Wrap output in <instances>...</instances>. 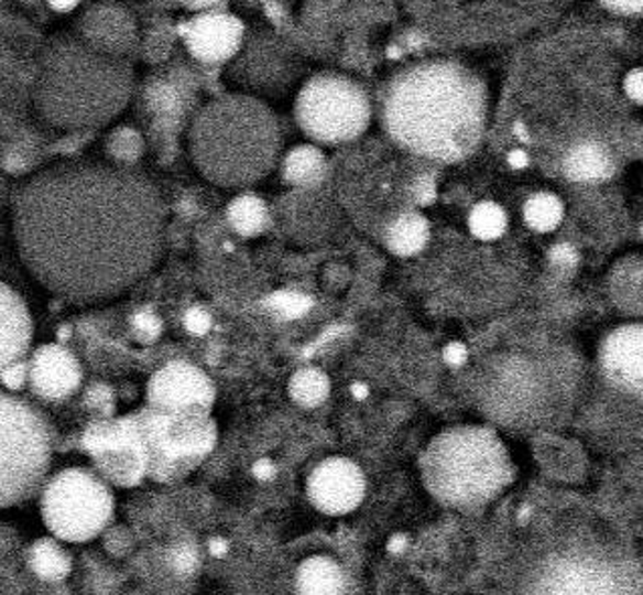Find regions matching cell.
Returning <instances> with one entry per match:
<instances>
[{"label": "cell", "instance_id": "obj_36", "mask_svg": "<svg viewBox=\"0 0 643 595\" xmlns=\"http://www.w3.org/2000/svg\"><path fill=\"white\" fill-rule=\"evenodd\" d=\"M623 87L630 99H633L635 104H643V69H633L628 73Z\"/></svg>", "mask_w": 643, "mask_h": 595}, {"label": "cell", "instance_id": "obj_23", "mask_svg": "<svg viewBox=\"0 0 643 595\" xmlns=\"http://www.w3.org/2000/svg\"><path fill=\"white\" fill-rule=\"evenodd\" d=\"M385 247L397 257H414L428 245L429 223L417 210H405L383 228Z\"/></svg>", "mask_w": 643, "mask_h": 595}, {"label": "cell", "instance_id": "obj_3", "mask_svg": "<svg viewBox=\"0 0 643 595\" xmlns=\"http://www.w3.org/2000/svg\"><path fill=\"white\" fill-rule=\"evenodd\" d=\"M133 94V69L85 45L81 39L57 41L45 51L36 82L41 116L61 130H97L120 116Z\"/></svg>", "mask_w": 643, "mask_h": 595}, {"label": "cell", "instance_id": "obj_38", "mask_svg": "<svg viewBox=\"0 0 643 595\" xmlns=\"http://www.w3.org/2000/svg\"><path fill=\"white\" fill-rule=\"evenodd\" d=\"M603 4L611 11L621 12V14H637L643 12V0H603Z\"/></svg>", "mask_w": 643, "mask_h": 595}, {"label": "cell", "instance_id": "obj_4", "mask_svg": "<svg viewBox=\"0 0 643 595\" xmlns=\"http://www.w3.org/2000/svg\"><path fill=\"white\" fill-rule=\"evenodd\" d=\"M190 154L204 178L222 188H247L273 170L281 128L271 108L247 94L206 104L190 126Z\"/></svg>", "mask_w": 643, "mask_h": 595}, {"label": "cell", "instance_id": "obj_47", "mask_svg": "<svg viewBox=\"0 0 643 595\" xmlns=\"http://www.w3.org/2000/svg\"><path fill=\"white\" fill-rule=\"evenodd\" d=\"M351 392H353V396L359 398V400H363V398L370 393L368 392V388H366V386H361V383H356V386L351 388Z\"/></svg>", "mask_w": 643, "mask_h": 595}, {"label": "cell", "instance_id": "obj_12", "mask_svg": "<svg viewBox=\"0 0 643 595\" xmlns=\"http://www.w3.org/2000/svg\"><path fill=\"white\" fill-rule=\"evenodd\" d=\"M182 39L194 60L222 65L235 60L247 41V29L230 12L204 11L182 24Z\"/></svg>", "mask_w": 643, "mask_h": 595}, {"label": "cell", "instance_id": "obj_48", "mask_svg": "<svg viewBox=\"0 0 643 595\" xmlns=\"http://www.w3.org/2000/svg\"><path fill=\"white\" fill-rule=\"evenodd\" d=\"M642 237H643V227H642Z\"/></svg>", "mask_w": 643, "mask_h": 595}, {"label": "cell", "instance_id": "obj_5", "mask_svg": "<svg viewBox=\"0 0 643 595\" xmlns=\"http://www.w3.org/2000/svg\"><path fill=\"white\" fill-rule=\"evenodd\" d=\"M419 468L432 497L458 511L489 505L514 476L504 442L484 426H456L442 432L429 442Z\"/></svg>", "mask_w": 643, "mask_h": 595}, {"label": "cell", "instance_id": "obj_29", "mask_svg": "<svg viewBox=\"0 0 643 595\" xmlns=\"http://www.w3.org/2000/svg\"><path fill=\"white\" fill-rule=\"evenodd\" d=\"M468 227L478 240L489 242V240L501 238L506 232L509 216L497 203H480L468 216Z\"/></svg>", "mask_w": 643, "mask_h": 595}, {"label": "cell", "instance_id": "obj_19", "mask_svg": "<svg viewBox=\"0 0 643 595\" xmlns=\"http://www.w3.org/2000/svg\"><path fill=\"white\" fill-rule=\"evenodd\" d=\"M26 565V548L19 533L0 524V594H39L45 592Z\"/></svg>", "mask_w": 643, "mask_h": 595}, {"label": "cell", "instance_id": "obj_33", "mask_svg": "<svg viewBox=\"0 0 643 595\" xmlns=\"http://www.w3.org/2000/svg\"><path fill=\"white\" fill-rule=\"evenodd\" d=\"M184 325L186 329L194 335L208 334L210 325H212V317L208 311L203 310V307H192V310L186 311L184 315Z\"/></svg>", "mask_w": 643, "mask_h": 595}, {"label": "cell", "instance_id": "obj_16", "mask_svg": "<svg viewBox=\"0 0 643 595\" xmlns=\"http://www.w3.org/2000/svg\"><path fill=\"white\" fill-rule=\"evenodd\" d=\"M84 371L67 347L47 344L39 347L29 364V381L36 396L65 400L79 390Z\"/></svg>", "mask_w": 643, "mask_h": 595}, {"label": "cell", "instance_id": "obj_31", "mask_svg": "<svg viewBox=\"0 0 643 595\" xmlns=\"http://www.w3.org/2000/svg\"><path fill=\"white\" fill-rule=\"evenodd\" d=\"M167 563L172 565V570L178 573H192L198 565V553L192 545L179 543L176 548L170 549L167 553Z\"/></svg>", "mask_w": 643, "mask_h": 595}, {"label": "cell", "instance_id": "obj_1", "mask_svg": "<svg viewBox=\"0 0 643 595\" xmlns=\"http://www.w3.org/2000/svg\"><path fill=\"white\" fill-rule=\"evenodd\" d=\"M12 232L41 285L89 305L118 298L154 269L166 208L154 184L130 167L63 164L14 192Z\"/></svg>", "mask_w": 643, "mask_h": 595}, {"label": "cell", "instance_id": "obj_2", "mask_svg": "<svg viewBox=\"0 0 643 595\" xmlns=\"http://www.w3.org/2000/svg\"><path fill=\"white\" fill-rule=\"evenodd\" d=\"M484 82L462 63L426 60L393 75L382 99L390 142L419 162L456 164L477 150L487 130Z\"/></svg>", "mask_w": 643, "mask_h": 595}, {"label": "cell", "instance_id": "obj_10", "mask_svg": "<svg viewBox=\"0 0 643 595\" xmlns=\"http://www.w3.org/2000/svg\"><path fill=\"white\" fill-rule=\"evenodd\" d=\"M81 446L109 485L138 487L148 476V451L135 414L91 422Z\"/></svg>", "mask_w": 643, "mask_h": 595}, {"label": "cell", "instance_id": "obj_8", "mask_svg": "<svg viewBox=\"0 0 643 595\" xmlns=\"http://www.w3.org/2000/svg\"><path fill=\"white\" fill-rule=\"evenodd\" d=\"M301 131L319 145L359 140L371 121V99L361 85L341 73L322 72L303 82L295 99Z\"/></svg>", "mask_w": 643, "mask_h": 595}, {"label": "cell", "instance_id": "obj_17", "mask_svg": "<svg viewBox=\"0 0 643 595\" xmlns=\"http://www.w3.org/2000/svg\"><path fill=\"white\" fill-rule=\"evenodd\" d=\"M79 33L85 45L116 57H126L138 36L130 14L113 4H96L85 12Z\"/></svg>", "mask_w": 643, "mask_h": 595}, {"label": "cell", "instance_id": "obj_20", "mask_svg": "<svg viewBox=\"0 0 643 595\" xmlns=\"http://www.w3.org/2000/svg\"><path fill=\"white\" fill-rule=\"evenodd\" d=\"M329 174L327 155L319 145L301 143L285 155L281 164V176L288 186L298 191H315L319 188Z\"/></svg>", "mask_w": 643, "mask_h": 595}, {"label": "cell", "instance_id": "obj_34", "mask_svg": "<svg viewBox=\"0 0 643 595\" xmlns=\"http://www.w3.org/2000/svg\"><path fill=\"white\" fill-rule=\"evenodd\" d=\"M26 378H29V364L24 359H21V361H17V364H12V366L7 368V371L0 376V381L9 390H21Z\"/></svg>", "mask_w": 643, "mask_h": 595}, {"label": "cell", "instance_id": "obj_25", "mask_svg": "<svg viewBox=\"0 0 643 595\" xmlns=\"http://www.w3.org/2000/svg\"><path fill=\"white\" fill-rule=\"evenodd\" d=\"M228 225L240 237H259L269 227V206L257 194H240L227 208Z\"/></svg>", "mask_w": 643, "mask_h": 595}, {"label": "cell", "instance_id": "obj_7", "mask_svg": "<svg viewBox=\"0 0 643 595\" xmlns=\"http://www.w3.org/2000/svg\"><path fill=\"white\" fill-rule=\"evenodd\" d=\"M135 416L148 451V478L154 483L184 480L215 451L218 430L210 410L164 412L148 405Z\"/></svg>", "mask_w": 643, "mask_h": 595}, {"label": "cell", "instance_id": "obj_24", "mask_svg": "<svg viewBox=\"0 0 643 595\" xmlns=\"http://www.w3.org/2000/svg\"><path fill=\"white\" fill-rule=\"evenodd\" d=\"M297 585L301 594H341L346 592V575L334 560L317 555L298 567Z\"/></svg>", "mask_w": 643, "mask_h": 595}, {"label": "cell", "instance_id": "obj_35", "mask_svg": "<svg viewBox=\"0 0 643 595\" xmlns=\"http://www.w3.org/2000/svg\"><path fill=\"white\" fill-rule=\"evenodd\" d=\"M274 307L279 311H285L286 315L295 317L309 310V299L298 298V295H281L274 299Z\"/></svg>", "mask_w": 643, "mask_h": 595}, {"label": "cell", "instance_id": "obj_21", "mask_svg": "<svg viewBox=\"0 0 643 595\" xmlns=\"http://www.w3.org/2000/svg\"><path fill=\"white\" fill-rule=\"evenodd\" d=\"M26 565L39 584H63L72 575V555L55 539H36L26 548Z\"/></svg>", "mask_w": 643, "mask_h": 595}, {"label": "cell", "instance_id": "obj_42", "mask_svg": "<svg viewBox=\"0 0 643 595\" xmlns=\"http://www.w3.org/2000/svg\"><path fill=\"white\" fill-rule=\"evenodd\" d=\"M79 2L81 0H47L48 7L55 12H61V14L75 11L79 7Z\"/></svg>", "mask_w": 643, "mask_h": 595}, {"label": "cell", "instance_id": "obj_28", "mask_svg": "<svg viewBox=\"0 0 643 595\" xmlns=\"http://www.w3.org/2000/svg\"><path fill=\"white\" fill-rule=\"evenodd\" d=\"M106 152L118 166L128 167L142 160L145 152V140L142 133L130 128V126H120L113 131H109L106 140Z\"/></svg>", "mask_w": 643, "mask_h": 595}, {"label": "cell", "instance_id": "obj_37", "mask_svg": "<svg viewBox=\"0 0 643 595\" xmlns=\"http://www.w3.org/2000/svg\"><path fill=\"white\" fill-rule=\"evenodd\" d=\"M444 359L453 368H460V366H465L466 361H468V347L465 344H460V342H454V344L446 346V349H444Z\"/></svg>", "mask_w": 643, "mask_h": 595}, {"label": "cell", "instance_id": "obj_39", "mask_svg": "<svg viewBox=\"0 0 643 595\" xmlns=\"http://www.w3.org/2000/svg\"><path fill=\"white\" fill-rule=\"evenodd\" d=\"M108 396H111V393H109L106 386H94L87 392V404L91 405V408H106V404L111 402V400H108Z\"/></svg>", "mask_w": 643, "mask_h": 595}, {"label": "cell", "instance_id": "obj_46", "mask_svg": "<svg viewBox=\"0 0 643 595\" xmlns=\"http://www.w3.org/2000/svg\"><path fill=\"white\" fill-rule=\"evenodd\" d=\"M186 2L190 7H194V9H208V7H212L218 0H186Z\"/></svg>", "mask_w": 643, "mask_h": 595}, {"label": "cell", "instance_id": "obj_14", "mask_svg": "<svg viewBox=\"0 0 643 595\" xmlns=\"http://www.w3.org/2000/svg\"><path fill=\"white\" fill-rule=\"evenodd\" d=\"M307 497L325 515L356 511L366 497V476L353 461L334 456L315 466L307 480Z\"/></svg>", "mask_w": 643, "mask_h": 595}, {"label": "cell", "instance_id": "obj_44", "mask_svg": "<svg viewBox=\"0 0 643 595\" xmlns=\"http://www.w3.org/2000/svg\"><path fill=\"white\" fill-rule=\"evenodd\" d=\"M208 548H210V553H212V555H216V558L225 555V553H227L228 551L227 541H225V539H212Z\"/></svg>", "mask_w": 643, "mask_h": 595}, {"label": "cell", "instance_id": "obj_43", "mask_svg": "<svg viewBox=\"0 0 643 595\" xmlns=\"http://www.w3.org/2000/svg\"><path fill=\"white\" fill-rule=\"evenodd\" d=\"M509 164H511L513 167H516V170L526 167L528 166V154H526L524 150H521V148H516V150H513V152L509 154Z\"/></svg>", "mask_w": 643, "mask_h": 595}, {"label": "cell", "instance_id": "obj_6", "mask_svg": "<svg viewBox=\"0 0 643 595\" xmlns=\"http://www.w3.org/2000/svg\"><path fill=\"white\" fill-rule=\"evenodd\" d=\"M55 432L35 405L0 392V509L35 497L45 485Z\"/></svg>", "mask_w": 643, "mask_h": 595}, {"label": "cell", "instance_id": "obj_41", "mask_svg": "<svg viewBox=\"0 0 643 595\" xmlns=\"http://www.w3.org/2000/svg\"><path fill=\"white\" fill-rule=\"evenodd\" d=\"M252 473H254V476H257L259 480H271V478L276 475V468H274L271 461L262 458L259 463H254V466H252Z\"/></svg>", "mask_w": 643, "mask_h": 595}, {"label": "cell", "instance_id": "obj_11", "mask_svg": "<svg viewBox=\"0 0 643 595\" xmlns=\"http://www.w3.org/2000/svg\"><path fill=\"white\" fill-rule=\"evenodd\" d=\"M301 73L303 65L291 48L261 33L242 45L232 63L230 77L249 91L247 96L279 97L297 84Z\"/></svg>", "mask_w": 643, "mask_h": 595}, {"label": "cell", "instance_id": "obj_26", "mask_svg": "<svg viewBox=\"0 0 643 595\" xmlns=\"http://www.w3.org/2000/svg\"><path fill=\"white\" fill-rule=\"evenodd\" d=\"M523 216L528 228L536 232H551L563 223L565 206L559 196L551 192H538L524 203Z\"/></svg>", "mask_w": 643, "mask_h": 595}, {"label": "cell", "instance_id": "obj_45", "mask_svg": "<svg viewBox=\"0 0 643 595\" xmlns=\"http://www.w3.org/2000/svg\"><path fill=\"white\" fill-rule=\"evenodd\" d=\"M404 548H405L404 536L392 537V541H390V545H388V549H390V551H393V553H400V551H402V549Z\"/></svg>", "mask_w": 643, "mask_h": 595}, {"label": "cell", "instance_id": "obj_9", "mask_svg": "<svg viewBox=\"0 0 643 595\" xmlns=\"http://www.w3.org/2000/svg\"><path fill=\"white\" fill-rule=\"evenodd\" d=\"M116 499L109 483L89 468H65L48 480L41 497V515L61 541L85 543L101 536L113 519Z\"/></svg>", "mask_w": 643, "mask_h": 595}, {"label": "cell", "instance_id": "obj_40", "mask_svg": "<svg viewBox=\"0 0 643 595\" xmlns=\"http://www.w3.org/2000/svg\"><path fill=\"white\" fill-rule=\"evenodd\" d=\"M575 259H577V255H575L571 245H559L553 249V261L557 264H573Z\"/></svg>", "mask_w": 643, "mask_h": 595}, {"label": "cell", "instance_id": "obj_30", "mask_svg": "<svg viewBox=\"0 0 643 595\" xmlns=\"http://www.w3.org/2000/svg\"><path fill=\"white\" fill-rule=\"evenodd\" d=\"M188 97H184V89L176 84H154L150 87L148 91V104L150 108L157 116H170L174 118L176 113H182L184 111V101Z\"/></svg>", "mask_w": 643, "mask_h": 595}, {"label": "cell", "instance_id": "obj_18", "mask_svg": "<svg viewBox=\"0 0 643 595\" xmlns=\"http://www.w3.org/2000/svg\"><path fill=\"white\" fill-rule=\"evenodd\" d=\"M33 342V320L24 299L0 281V376L26 356Z\"/></svg>", "mask_w": 643, "mask_h": 595}, {"label": "cell", "instance_id": "obj_13", "mask_svg": "<svg viewBox=\"0 0 643 595\" xmlns=\"http://www.w3.org/2000/svg\"><path fill=\"white\" fill-rule=\"evenodd\" d=\"M215 398L212 380L188 361H170L148 383V405L164 412L188 408L212 410Z\"/></svg>", "mask_w": 643, "mask_h": 595}, {"label": "cell", "instance_id": "obj_32", "mask_svg": "<svg viewBox=\"0 0 643 595\" xmlns=\"http://www.w3.org/2000/svg\"><path fill=\"white\" fill-rule=\"evenodd\" d=\"M131 327L142 342H155L157 335L162 334V322L150 311L135 313L131 320Z\"/></svg>", "mask_w": 643, "mask_h": 595}, {"label": "cell", "instance_id": "obj_27", "mask_svg": "<svg viewBox=\"0 0 643 595\" xmlns=\"http://www.w3.org/2000/svg\"><path fill=\"white\" fill-rule=\"evenodd\" d=\"M331 392L329 378L323 374L322 369L303 368L288 381V393L298 405L315 408L327 400Z\"/></svg>", "mask_w": 643, "mask_h": 595}, {"label": "cell", "instance_id": "obj_15", "mask_svg": "<svg viewBox=\"0 0 643 595\" xmlns=\"http://www.w3.org/2000/svg\"><path fill=\"white\" fill-rule=\"evenodd\" d=\"M599 366L611 386L643 396V323L613 329L599 347Z\"/></svg>", "mask_w": 643, "mask_h": 595}, {"label": "cell", "instance_id": "obj_22", "mask_svg": "<svg viewBox=\"0 0 643 595\" xmlns=\"http://www.w3.org/2000/svg\"><path fill=\"white\" fill-rule=\"evenodd\" d=\"M563 167L567 178L593 184L603 182L613 174V158L603 143L587 140L573 145L563 162Z\"/></svg>", "mask_w": 643, "mask_h": 595}]
</instances>
